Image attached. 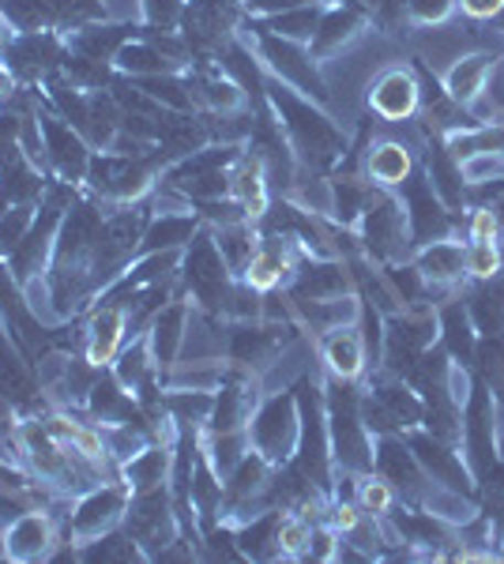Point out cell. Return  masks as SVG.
Returning a JSON list of instances; mask_svg holds the SVG:
<instances>
[{"mask_svg": "<svg viewBox=\"0 0 504 564\" xmlns=\"http://www.w3.org/2000/svg\"><path fill=\"white\" fill-rule=\"evenodd\" d=\"M268 106L282 121L287 143L301 166L328 170V166H335V162H343L346 132L324 113V106H313V98L298 95L294 87L279 84V79L268 84Z\"/></svg>", "mask_w": 504, "mask_h": 564, "instance_id": "6da1fadb", "label": "cell"}, {"mask_svg": "<svg viewBox=\"0 0 504 564\" xmlns=\"http://www.w3.org/2000/svg\"><path fill=\"white\" fill-rule=\"evenodd\" d=\"M178 279L185 282V294L196 302V308L223 316L226 302H230V290H234V275H230V268H226L215 238H211V230H196V238L185 245Z\"/></svg>", "mask_w": 504, "mask_h": 564, "instance_id": "7a4b0ae2", "label": "cell"}, {"mask_svg": "<svg viewBox=\"0 0 504 564\" xmlns=\"http://www.w3.org/2000/svg\"><path fill=\"white\" fill-rule=\"evenodd\" d=\"M249 433V444L256 456H264L271 467L287 463L298 452V433H301V411H298V399L290 391H275L271 399H264L256 406L253 422L245 425Z\"/></svg>", "mask_w": 504, "mask_h": 564, "instance_id": "3957f363", "label": "cell"}, {"mask_svg": "<svg viewBox=\"0 0 504 564\" xmlns=\"http://www.w3.org/2000/svg\"><path fill=\"white\" fill-rule=\"evenodd\" d=\"M256 53H260L264 68L271 72L279 84L294 87L298 95L317 98V106L332 102V90H328V79L320 76V65L309 53V45L301 42H287V39H275V34L256 31Z\"/></svg>", "mask_w": 504, "mask_h": 564, "instance_id": "277c9868", "label": "cell"}, {"mask_svg": "<svg viewBox=\"0 0 504 564\" xmlns=\"http://www.w3.org/2000/svg\"><path fill=\"white\" fill-rule=\"evenodd\" d=\"M357 230H362V245L384 263H396L407 257L410 249V223L407 207L399 196H392V188H373L369 204H365L362 218H357Z\"/></svg>", "mask_w": 504, "mask_h": 564, "instance_id": "5b68a950", "label": "cell"}, {"mask_svg": "<svg viewBox=\"0 0 504 564\" xmlns=\"http://www.w3.org/2000/svg\"><path fill=\"white\" fill-rule=\"evenodd\" d=\"M125 531L132 534L136 545L143 550V557H159L162 550L181 539V527H178V512H173V500L167 486H154L143 489V494L128 497V512H125Z\"/></svg>", "mask_w": 504, "mask_h": 564, "instance_id": "8992f818", "label": "cell"}, {"mask_svg": "<svg viewBox=\"0 0 504 564\" xmlns=\"http://www.w3.org/2000/svg\"><path fill=\"white\" fill-rule=\"evenodd\" d=\"M39 124H42V140H45V166H50V177L84 188L95 148L84 140V132L72 129V124L64 121L61 113H53L45 102L39 106Z\"/></svg>", "mask_w": 504, "mask_h": 564, "instance_id": "52a82bcc", "label": "cell"}, {"mask_svg": "<svg viewBox=\"0 0 504 564\" xmlns=\"http://www.w3.org/2000/svg\"><path fill=\"white\" fill-rule=\"evenodd\" d=\"M128 497H132V489H128L125 481H103V486L87 489V494H79L72 500L68 534L76 539V545L121 527L128 512Z\"/></svg>", "mask_w": 504, "mask_h": 564, "instance_id": "ba28073f", "label": "cell"}, {"mask_svg": "<svg viewBox=\"0 0 504 564\" xmlns=\"http://www.w3.org/2000/svg\"><path fill=\"white\" fill-rule=\"evenodd\" d=\"M64 53V34L57 31H34V34H15L12 42L0 50V65L15 76V84H42L45 76L61 68Z\"/></svg>", "mask_w": 504, "mask_h": 564, "instance_id": "9c48e42d", "label": "cell"}, {"mask_svg": "<svg viewBox=\"0 0 504 564\" xmlns=\"http://www.w3.org/2000/svg\"><path fill=\"white\" fill-rule=\"evenodd\" d=\"M61 539H72L68 520L45 512V508H31V512H23L20 520L4 531V561H15V564L50 561V553L57 550Z\"/></svg>", "mask_w": 504, "mask_h": 564, "instance_id": "30bf717a", "label": "cell"}, {"mask_svg": "<svg viewBox=\"0 0 504 564\" xmlns=\"http://www.w3.org/2000/svg\"><path fill=\"white\" fill-rule=\"evenodd\" d=\"M328 441H332V456L335 463H343V470H365L373 463L362 414H357L354 399L346 395V388L339 384L328 395Z\"/></svg>", "mask_w": 504, "mask_h": 564, "instance_id": "8fae6325", "label": "cell"}, {"mask_svg": "<svg viewBox=\"0 0 504 564\" xmlns=\"http://www.w3.org/2000/svg\"><path fill=\"white\" fill-rule=\"evenodd\" d=\"M365 23H369V15H365V8L357 4V0H346V4H335V8H324V15H320V23H317L313 42H309V53H313L317 65H328V61L343 57V50H351V45L362 39Z\"/></svg>", "mask_w": 504, "mask_h": 564, "instance_id": "7c38bea8", "label": "cell"}, {"mask_svg": "<svg viewBox=\"0 0 504 564\" xmlns=\"http://www.w3.org/2000/svg\"><path fill=\"white\" fill-rule=\"evenodd\" d=\"M287 282L290 302H328V297L351 294V268H346V260L339 263L335 257H301Z\"/></svg>", "mask_w": 504, "mask_h": 564, "instance_id": "4fadbf2b", "label": "cell"}, {"mask_svg": "<svg viewBox=\"0 0 504 564\" xmlns=\"http://www.w3.org/2000/svg\"><path fill=\"white\" fill-rule=\"evenodd\" d=\"M84 411H87V422L98 425V430H103V425H148L140 399H136L128 388L117 384V377L109 369L98 372V380L90 384Z\"/></svg>", "mask_w": 504, "mask_h": 564, "instance_id": "5bb4252c", "label": "cell"}, {"mask_svg": "<svg viewBox=\"0 0 504 564\" xmlns=\"http://www.w3.org/2000/svg\"><path fill=\"white\" fill-rule=\"evenodd\" d=\"M403 207H407L410 241L415 245L444 241V234L452 230V215H448V207L437 199V193L429 188L426 177L410 174L407 181H403Z\"/></svg>", "mask_w": 504, "mask_h": 564, "instance_id": "9a60e30c", "label": "cell"}, {"mask_svg": "<svg viewBox=\"0 0 504 564\" xmlns=\"http://www.w3.org/2000/svg\"><path fill=\"white\" fill-rule=\"evenodd\" d=\"M128 335V313L121 305H103L95 302L87 324H84V358L90 366L109 369V361L117 358V350L125 347Z\"/></svg>", "mask_w": 504, "mask_h": 564, "instance_id": "2e32d148", "label": "cell"}, {"mask_svg": "<svg viewBox=\"0 0 504 564\" xmlns=\"http://www.w3.org/2000/svg\"><path fill=\"white\" fill-rule=\"evenodd\" d=\"M421 102L418 79L403 68H392L377 76V84L369 87V109L380 121H407Z\"/></svg>", "mask_w": 504, "mask_h": 564, "instance_id": "e0dca14e", "label": "cell"}, {"mask_svg": "<svg viewBox=\"0 0 504 564\" xmlns=\"http://www.w3.org/2000/svg\"><path fill=\"white\" fill-rule=\"evenodd\" d=\"M185 324H189V302L178 294L159 316H154L148 332H143L151 343V354H154V366H159V372L178 366L181 339H185Z\"/></svg>", "mask_w": 504, "mask_h": 564, "instance_id": "ac0fdd59", "label": "cell"}, {"mask_svg": "<svg viewBox=\"0 0 504 564\" xmlns=\"http://www.w3.org/2000/svg\"><path fill=\"white\" fill-rule=\"evenodd\" d=\"M230 199L245 207L249 223H260V215L268 212V174H264V162L253 151H242L230 162Z\"/></svg>", "mask_w": 504, "mask_h": 564, "instance_id": "d6986e66", "label": "cell"}, {"mask_svg": "<svg viewBox=\"0 0 504 564\" xmlns=\"http://www.w3.org/2000/svg\"><path fill=\"white\" fill-rule=\"evenodd\" d=\"M377 467H380V478H388L392 486H399L407 497H421L426 494V475H421V463L415 459V452L407 448V441L399 436H384L377 444Z\"/></svg>", "mask_w": 504, "mask_h": 564, "instance_id": "ffe728a7", "label": "cell"}, {"mask_svg": "<svg viewBox=\"0 0 504 564\" xmlns=\"http://www.w3.org/2000/svg\"><path fill=\"white\" fill-rule=\"evenodd\" d=\"M410 174H415V162H410L407 143L380 140L365 151V177L373 188H399Z\"/></svg>", "mask_w": 504, "mask_h": 564, "instance_id": "44dd1931", "label": "cell"}, {"mask_svg": "<svg viewBox=\"0 0 504 564\" xmlns=\"http://www.w3.org/2000/svg\"><path fill=\"white\" fill-rule=\"evenodd\" d=\"M407 448L415 452V459L421 463V470H429L437 481H444L455 494H467V470L460 467L455 452H448L437 436L429 433H407Z\"/></svg>", "mask_w": 504, "mask_h": 564, "instance_id": "7402d4cb", "label": "cell"}, {"mask_svg": "<svg viewBox=\"0 0 504 564\" xmlns=\"http://www.w3.org/2000/svg\"><path fill=\"white\" fill-rule=\"evenodd\" d=\"M196 230H200L196 212L151 215L148 230H143V241H140V257L143 252H185V245L196 238Z\"/></svg>", "mask_w": 504, "mask_h": 564, "instance_id": "603a6c76", "label": "cell"}, {"mask_svg": "<svg viewBox=\"0 0 504 564\" xmlns=\"http://www.w3.org/2000/svg\"><path fill=\"white\" fill-rule=\"evenodd\" d=\"M170 463H173V452L162 441H151L148 448H140L132 459L121 463V481L132 489V494H143V489H154V486H167V481H170Z\"/></svg>", "mask_w": 504, "mask_h": 564, "instance_id": "cb8c5ba5", "label": "cell"}, {"mask_svg": "<svg viewBox=\"0 0 504 564\" xmlns=\"http://www.w3.org/2000/svg\"><path fill=\"white\" fill-rule=\"evenodd\" d=\"M324 361H328V369H332L335 380H354L357 372H362L365 339L357 335L354 324H343V327L324 332Z\"/></svg>", "mask_w": 504, "mask_h": 564, "instance_id": "d4e9b609", "label": "cell"}, {"mask_svg": "<svg viewBox=\"0 0 504 564\" xmlns=\"http://www.w3.org/2000/svg\"><path fill=\"white\" fill-rule=\"evenodd\" d=\"M114 68L121 72V76H128V79H143V76H173V72H178V65L162 57V53L154 50V45H151L148 39H132V42H125L121 50H117V57H114Z\"/></svg>", "mask_w": 504, "mask_h": 564, "instance_id": "484cf974", "label": "cell"}, {"mask_svg": "<svg viewBox=\"0 0 504 564\" xmlns=\"http://www.w3.org/2000/svg\"><path fill=\"white\" fill-rule=\"evenodd\" d=\"M429 188L437 193V199L455 212L467 196V181H463V170H460V159L448 154L444 148H429Z\"/></svg>", "mask_w": 504, "mask_h": 564, "instance_id": "4316f807", "label": "cell"}, {"mask_svg": "<svg viewBox=\"0 0 504 564\" xmlns=\"http://www.w3.org/2000/svg\"><path fill=\"white\" fill-rule=\"evenodd\" d=\"M320 15H324V4L313 0V4H301V8H290V12H282V15H271V20H260V23H256V31L275 34V39H287V42L309 45V42H313V34H317Z\"/></svg>", "mask_w": 504, "mask_h": 564, "instance_id": "83f0119b", "label": "cell"}, {"mask_svg": "<svg viewBox=\"0 0 504 564\" xmlns=\"http://www.w3.org/2000/svg\"><path fill=\"white\" fill-rule=\"evenodd\" d=\"M211 238H215L218 252H223L226 268H230L234 279L245 275V268H249L256 245H260V234L253 230V223H230V226H218V230H211Z\"/></svg>", "mask_w": 504, "mask_h": 564, "instance_id": "f1b7e54d", "label": "cell"}, {"mask_svg": "<svg viewBox=\"0 0 504 564\" xmlns=\"http://www.w3.org/2000/svg\"><path fill=\"white\" fill-rule=\"evenodd\" d=\"M279 520H282V512H275V508H268L264 516H253V520L237 531V550H242V557H253V561L275 557V553H279Z\"/></svg>", "mask_w": 504, "mask_h": 564, "instance_id": "f546056e", "label": "cell"}, {"mask_svg": "<svg viewBox=\"0 0 504 564\" xmlns=\"http://www.w3.org/2000/svg\"><path fill=\"white\" fill-rule=\"evenodd\" d=\"M415 268L433 282H452L467 271V249L455 241H429L426 249L418 252Z\"/></svg>", "mask_w": 504, "mask_h": 564, "instance_id": "4dcf8cb0", "label": "cell"}, {"mask_svg": "<svg viewBox=\"0 0 504 564\" xmlns=\"http://www.w3.org/2000/svg\"><path fill=\"white\" fill-rule=\"evenodd\" d=\"M493 68V57H485V53H471V57H460L448 72V98L452 102L467 106L471 98H479V90L485 84V76H490Z\"/></svg>", "mask_w": 504, "mask_h": 564, "instance_id": "1f68e13d", "label": "cell"}, {"mask_svg": "<svg viewBox=\"0 0 504 564\" xmlns=\"http://www.w3.org/2000/svg\"><path fill=\"white\" fill-rule=\"evenodd\" d=\"M57 72L76 90H109V84H114V65H109V61L84 57V53H64Z\"/></svg>", "mask_w": 504, "mask_h": 564, "instance_id": "d6a6232c", "label": "cell"}, {"mask_svg": "<svg viewBox=\"0 0 504 564\" xmlns=\"http://www.w3.org/2000/svg\"><path fill=\"white\" fill-rule=\"evenodd\" d=\"M79 561H148V557H143V550L136 545V539L125 527H114V531L98 534V539L79 542Z\"/></svg>", "mask_w": 504, "mask_h": 564, "instance_id": "836d02e7", "label": "cell"}, {"mask_svg": "<svg viewBox=\"0 0 504 564\" xmlns=\"http://www.w3.org/2000/svg\"><path fill=\"white\" fill-rule=\"evenodd\" d=\"M369 196H373L369 181H357V177L332 181V218L343 226V230H346V226H357V218H362Z\"/></svg>", "mask_w": 504, "mask_h": 564, "instance_id": "e575fe53", "label": "cell"}, {"mask_svg": "<svg viewBox=\"0 0 504 564\" xmlns=\"http://www.w3.org/2000/svg\"><path fill=\"white\" fill-rule=\"evenodd\" d=\"M249 452H253V444H249V433H245V430L211 433V441H207V463L215 467V475L223 478V481L234 475L237 463L249 456Z\"/></svg>", "mask_w": 504, "mask_h": 564, "instance_id": "d590c367", "label": "cell"}, {"mask_svg": "<svg viewBox=\"0 0 504 564\" xmlns=\"http://www.w3.org/2000/svg\"><path fill=\"white\" fill-rule=\"evenodd\" d=\"M490 399L482 395V388H479V395H474V403H471V414H467V444H471V452H474V467L479 470H490L493 467V436H490Z\"/></svg>", "mask_w": 504, "mask_h": 564, "instance_id": "8d00e7d4", "label": "cell"}, {"mask_svg": "<svg viewBox=\"0 0 504 564\" xmlns=\"http://www.w3.org/2000/svg\"><path fill=\"white\" fill-rule=\"evenodd\" d=\"M474 321H471V313H467L463 305H448L444 313H441V332H444V343H448V350L455 354V358H471L474 354Z\"/></svg>", "mask_w": 504, "mask_h": 564, "instance_id": "74e56055", "label": "cell"}, {"mask_svg": "<svg viewBox=\"0 0 504 564\" xmlns=\"http://www.w3.org/2000/svg\"><path fill=\"white\" fill-rule=\"evenodd\" d=\"M34 212H39V204H15L8 212H0V257L4 260L20 249V241L34 223Z\"/></svg>", "mask_w": 504, "mask_h": 564, "instance_id": "f35d334b", "label": "cell"}, {"mask_svg": "<svg viewBox=\"0 0 504 564\" xmlns=\"http://www.w3.org/2000/svg\"><path fill=\"white\" fill-rule=\"evenodd\" d=\"M313 542V523L305 516H282L279 520V553L282 557H305Z\"/></svg>", "mask_w": 504, "mask_h": 564, "instance_id": "ab89813d", "label": "cell"}, {"mask_svg": "<svg viewBox=\"0 0 504 564\" xmlns=\"http://www.w3.org/2000/svg\"><path fill=\"white\" fill-rule=\"evenodd\" d=\"M377 399L384 406H388L392 414L399 417V425H415L418 417H421V406H418V399L410 395L407 388L396 384V380H388V384H380L377 388Z\"/></svg>", "mask_w": 504, "mask_h": 564, "instance_id": "60d3db41", "label": "cell"}, {"mask_svg": "<svg viewBox=\"0 0 504 564\" xmlns=\"http://www.w3.org/2000/svg\"><path fill=\"white\" fill-rule=\"evenodd\" d=\"M189 0H143V26L154 31H178Z\"/></svg>", "mask_w": 504, "mask_h": 564, "instance_id": "b9f144b4", "label": "cell"}, {"mask_svg": "<svg viewBox=\"0 0 504 564\" xmlns=\"http://www.w3.org/2000/svg\"><path fill=\"white\" fill-rule=\"evenodd\" d=\"M357 505H362L365 516H388V508H392V481L388 478L357 481Z\"/></svg>", "mask_w": 504, "mask_h": 564, "instance_id": "7bdbcfd3", "label": "cell"}, {"mask_svg": "<svg viewBox=\"0 0 504 564\" xmlns=\"http://www.w3.org/2000/svg\"><path fill=\"white\" fill-rule=\"evenodd\" d=\"M467 271L474 279H497L501 275V249L497 241H474L467 249Z\"/></svg>", "mask_w": 504, "mask_h": 564, "instance_id": "ee69618b", "label": "cell"}, {"mask_svg": "<svg viewBox=\"0 0 504 564\" xmlns=\"http://www.w3.org/2000/svg\"><path fill=\"white\" fill-rule=\"evenodd\" d=\"M103 12L109 23L143 26V0H103Z\"/></svg>", "mask_w": 504, "mask_h": 564, "instance_id": "f6af8a7d", "label": "cell"}, {"mask_svg": "<svg viewBox=\"0 0 504 564\" xmlns=\"http://www.w3.org/2000/svg\"><path fill=\"white\" fill-rule=\"evenodd\" d=\"M301 4H313V0H242V8L253 15V20H271V15H282Z\"/></svg>", "mask_w": 504, "mask_h": 564, "instance_id": "bcb514c9", "label": "cell"}, {"mask_svg": "<svg viewBox=\"0 0 504 564\" xmlns=\"http://www.w3.org/2000/svg\"><path fill=\"white\" fill-rule=\"evenodd\" d=\"M407 8L418 23H441L452 12V0H407Z\"/></svg>", "mask_w": 504, "mask_h": 564, "instance_id": "7dc6e473", "label": "cell"}, {"mask_svg": "<svg viewBox=\"0 0 504 564\" xmlns=\"http://www.w3.org/2000/svg\"><path fill=\"white\" fill-rule=\"evenodd\" d=\"M497 215H493V207H479L471 218V241H493L497 238Z\"/></svg>", "mask_w": 504, "mask_h": 564, "instance_id": "c3c4849f", "label": "cell"}, {"mask_svg": "<svg viewBox=\"0 0 504 564\" xmlns=\"http://www.w3.org/2000/svg\"><path fill=\"white\" fill-rule=\"evenodd\" d=\"M460 4L471 20H493V15L504 12V0H460Z\"/></svg>", "mask_w": 504, "mask_h": 564, "instance_id": "681fc988", "label": "cell"}, {"mask_svg": "<svg viewBox=\"0 0 504 564\" xmlns=\"http://www.w3.org/2000/svg\"><path fill=\"white\" fill-rule=\"evenodd\" d=\"M0 561H4V531H0Z\"/></svg>", "mask_w": 504, "mask_h": 564, "instance_id": "f907efd6", "label": "cell"}, {"mask_svg": "<svg viewBox=\"0 0 504 564\" xmlns=\"http://www.w3.org/2000/svg\"><path fill=\"white\" fill-rule=\"evenodd\" d=\"M335 4H346V0H335Z\"/></svg>", "mask_w": 504, "mask_h": 564, "instance_id": "816d5d0a", "label": "cell"}, {"mask_svg": "<svg viewBox=\"0 0 504 564\" xmlns=\"http://www.w3.org/2000/svg\"><path fill=\"white\" fill-rule=\"evenodd\" d=\"M501 452H504V444H501Z\"/></svg>", "mask_w": 504, "mask_h": 564, "instance_id": "f5cc1de1", "label": "cell"}]
</instances>
